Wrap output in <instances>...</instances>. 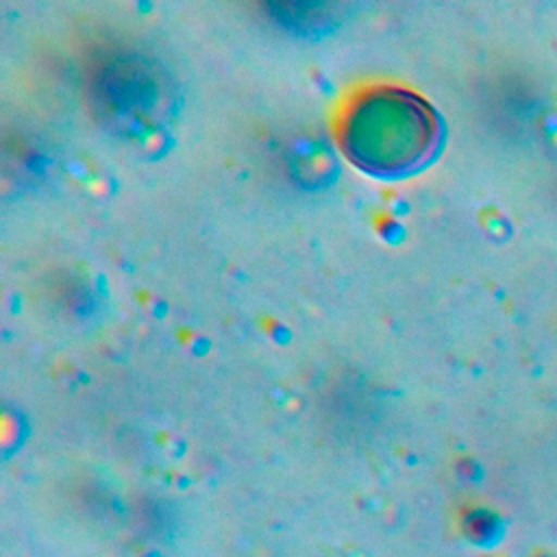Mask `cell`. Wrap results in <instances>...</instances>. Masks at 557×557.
I'll return each instance as SVG.
<instances>
[{"instance_id": "cell-1", "label": "cell", "mask_w": 557, "mask_h": 557, "mask_svg": "<svg viewBox=\"0 0 557 557\" xmlns=\"http://www.w3.org/2000/svg\"><path fill=\"white\" fill-rule=\"evenodd\" d=\"M346 141L352 157L379 172H398L420 161L433 141V120L424 104L398 91L368 98L352 113Z\"/></svg>"}, {"instance_id": "cell-2", "label": "cell", "mask_w": 557, "mask_h": 557, "mask_svg": "<svg viewBox=\"0 0 557 557\" xmlns=\"http://www.w3.org/2000/svg\"><path fill=\"white\" fill-rule=\"evenodd\" d=\"M98 104L117 126L139 128L152 124L165 102L159 74L139 61H117L98 81Z\"/></svg>"}]
</instances>
